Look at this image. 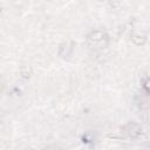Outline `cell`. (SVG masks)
Instances as JSON below:
<instances>
[{
  "instance_id": "3",
  "label": "cell",
  "mask_w": 150,
  "mask_h": 150,
  "mask_svg": "<svg viewBox=\"0 0 150 150\" xmlns=\"http://www.w3.org/2000/svg\"><path fill=\"white\" fill-rule=\"evenodd\" d=\"M131 40L134 41L135 45H143L145 42L146 38H145V35H142L141 33H134L131 35Z\"/></svg>"
},
{
  "instance_id": "4",
  "label": "cell",
  "mask_w": 150,
  "mask_h": 150,
  "mask_svg": "<svg viewBox=\"0 0 150 150\" xmlns=\"http://www.w3.org/2000/svg\"><path fill=\"white\" fill-rule=\"evenodd\" d=\"M143 89L148 94H150V77H148V79L144 80V82H143Z\"/></svg>"
},
{
  "instance_id": "1",
  "label": "cell",
  "mask_w": 150,
  "mask_h": 150,
  "mask_svg": "<svg viewBox=\"0 0 150 150\" xmlns=\"http://www.w3.org/2000/svg\"><path fill=\"white\" fill-rule=\"evenodd\" d=\"M108 42H109L108 34L104 30H101V29L93 30L87 36V43H88V46L90 48H94V49L105 48L108 46Z\"/></svg>"
},
{
  "instance_id": "2",
  "label": "cell",
  "mask_w": 150,
  "mask_h": 150,
  "mask_svg": "<svg viewBox=\"0 0 150 150\" xmlns=\"http://www.w3.org/2000/svg\"><path fill=\"white\" fill-rule=\"evenodd\" d=\"M122 132L125 136L130 137V138H139L143 134L142 128L135 122H129L125 125H123L122 127Z\"/></svg>"
},
{
  "instance_id": "5",
  "label": "cell",
  "mask_w": 150,
  "mask_h": 150,
  "mask_svg": "<svg viewBox=\"0 0 150 150\" xmlns=\"http://www.w3.org/2000/svg\"><path fill=\"white\" fill-rule=\"evenodd\" d=\"M26 150H33V149H26Z\"/></svg>"
}]
</instances>
